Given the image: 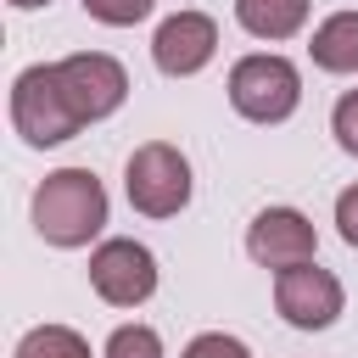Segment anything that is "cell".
Listing matches in <instances>:
<instances>
[{"mask_svg":"<svg viewBox=\"0 0 358 358\" xmlns=\"http://www.w3.org/2000/svg\"><path fill=\"white\" fill-rule=\"evenodd\" d=\"M213 56H218V22L207 11H173L151 34V62L168 78H196Z\"/></svg>","mask_w":358,"mask_h":358,"instance_id":"9","label":"cell"},{"mask_svg":"<svg viewBox=\"0 0 358 358\" xmlns=\"http://www.w3.org/2000/svg\"><path fill=\"white\" fill-rule=\"evenodd\" d=\"M56 73H62V90H67V101H73V112H78L84 123L112 117V112L123 106V95H129V73H123V62L106 56V50L62 56Z\"/></svg>","mask_w":358,"mask_h":358,"instance_id":"7","label":"cell"},{"mask_svg":"<svg viewBox=\"0 0 358 358\" xmlns=\"http://www.w3.org/2000/svg\"><path fill=\"white\" fill-rule=\"evenodd\" d=\"M90 285L101 302L112 308H140L151 291H157V257L151 246L129 241V235H112L90 252Z\"/></svg>","mask_w":358,"mask_h":358,"instance_id":"5","label":"cell"},{"mask_svg":"<svg viewBox=\"0 0 358 358\" xmlns=\"http://www.w3.org/2000/svg\"><path fill=\"white\" fill-rule=\"evenodd\" d=\"M336 229H341V241L358 252V185H347V190L336 196Z\"/></svg>","mask_w":358,"mask_h":358,"instance_id":"17","label":"cell"},{"mask_svg":"<svg viewBox=\"0 0 358 358\" xmlns=\"http://www.w3.org/2000/svg\"><path fill=\"white\" fill-rule=\"evenodd\" d=\"M235 22L252 39H291L308 22V0H235Z\"/></svg>","mask_w":358,"mask_h":358,"instance_id":"11","label":"cell"},{"mask_svg":"<svg viewBox=\"0 0 358 358\" xmlns=\"http://www.w3.org/2000/svg\"><path fill=\"white\" fill-rule=\"evenodd\" d=\"M179 358H252V347L241 336H229V330H201Z\"/></svg>","mask_w":358,"mask_h":358,"instance_id":"15","label":"cell"},{"mask_svg":"<svg viewBox=\"0 0 358 358\" xmlns=\"http://www.w3.org/2000/svg\"><path fill=\"white\" fill-rule=\"evenodd\" d=\"M101 358H162V336L151 324H117L106 336V352Z\"/></svg>","mask_w":358,"mask_h":358,"instance_id":"13","label":"cell"},{"mask_svg":"<svg viewBox=\"0 0 358 358\" xmlns=\"http://www.w3.org/2000/svg\"><path fill=\"white\" fill-rule=\"evenodd\" d=\"M151 6L157 0H84V11L95 22H106V28H134V22L151 17Z\"/></svg>","mask_w":358,"mask_h":358,"instance_id":"14","label":"cell"},{"mask_svg":"<svg viewBox=\"0 0 358 358\" xmlns=\"http://www.w3.org/2000/svg\"><path fill=\"white\" fill-rule=\"evenodd\" d=\"M330 134H336V145H341L347 157H358V90H347V95L336 101V112H330Z\"/></svg>","mask_w":358,"mask_h":358,"instance_id":"16","label":"cell"},{"mask_svg":"<svg viewBox=\"0 0 358 358\" xmlns=\"http://www.w3.org/2000/svg\"><path fill=\"white\" fill-rule=\"evenodd\" d=\"M123 190H129V207L145 213V218H173L185 201H190V162L179 145L168 140H145L134 145L129 168H123Z\"/></svg>","mask_w":358,"mask_h":358,"instance_id":"4","label":"cell"},{"mask_svg":"<svg viewBox=\"0 0 358 358\" xmlns=\"http://www.w3.org/2000/svg\"><path fill=\"white\" fill-rule=\"evenodd\" d=\"M313 67L324 73H358V11H330L308 39Z\"/></svg>","mask_w":358,"mask_h":358,"instance_id":"10","label":"cell"},{"mask_svg":"<svg viewBox=\"0 0 358 358\" xmlns=\"http://www.w3.org/2000/svg\"><path fill=\"white\" fill-rule=\"evenodd\" d=\"M6 6H17V11H39V6H50V0H6Z\"/></svg>","mask_w":358,"mask_h":358,"instance_id":"18","label":"cell"},{"mask_svg":"<svg viewBox=\"0 0 358 358\" xmlns=\"http://www.w3.org/2000/svg\"><path fill=\"white\" fill-rule=\"evenodd\" d=\"M319 252V229L302 207H263L252 224H246V257L257 268H296V263H313Z\"/></svg>","mask_w":358,"mask_h":358,"instance_id":"8","label":"cell"},{"mask_svg":"<svg viewBox=\"0 0 358 358\" xmlns=\"http://www.w3.org/2000/svg\"><path fill=\"white\" fill-rule=\"evenodd\" d=\"M274 308L291 330H330L347 308V291L330 268L319 263H296V268H280L274 274Z\"/></svg>","mask_w":358,"mask_h":358,"instance_id":"6","label":"cell"},{"mask_svg":"<svg viewBox=\"0 0 358 358\" xmlns=\"http://www.w3.org/2000/svg\"><path fill=\"white\" fill-rule=\"evenodd\" d=\"M34 229H39V241H50L62 252L90 246L106 229V185L90 168H56V173H45L39 190H34Z\"/></svg>","mask_w":358,"mask_h":358,"instance_id":"1","label":"cell"},{"mask_svg":"<svg viewBox=\"0 0 358 358\" xmlns=\"http://www.w3.org/2000/svg\"><path fill=\"white\" fill-rule=\"evenodd\" d=\"M229 106L246 123H285L302 106V73L296 62L274 56V50H252L229 67Z\"/></svg>","mask_w":358,"mask_h":358,"instance_id":"3","label":"cell"},{"mask_svg":"<svg viewBox=\"0 0 358 358\" xmlns=\"http://www.w3.org/2000/svg\"><path fill=\"white\" fill-rule=\"evenodd\" d=\"M11 129L28 145H39V151L45 145H62V140H73L84 129V117L73 112V101L62 90L56 62H34V67L17 73V84H11Z\"/></svg>","mask_w":358,"mask_h":358,"instance_id":"2","label":"cell"},{"mask_svg":"<svg viewBox=\"0 0 358 358\" xmlns=\"http://www.w3.org/2000/svg\"><path fill=\"white\" fill-rule=\"evenodd\" d=\"M11 358H90V341L73 324H34Z\"/></svg>","mask_w":358,"mask_h":358,"instance_id":"12","label":"cell"}]
</instances>
